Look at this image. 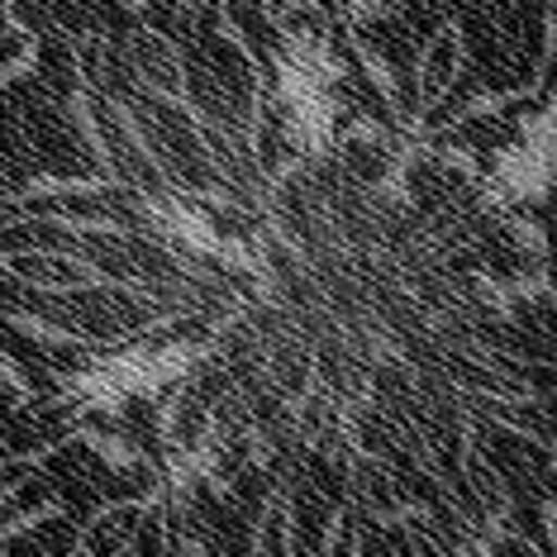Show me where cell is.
Masks as SVG:
<instances>
[{"mask_svg": "<svg viewBox=\"0 0 557 557\" xmlns=\"http://www.w3.org/2000/svg\"><path fill=\"white\" fill-rule=\"evenodd\" d=\"M100 182L0 210L44 396L134 438L162 496L324 486L344 529L486 557L515 524L505 429L557 453V248L486 153L405 115L344 24L286 0L258 100L214 106L162 24L77 44Z\"/></svg>", "mask_w": 557, "mask_h": 557, "instance_id": "obj_1", "label": "cell"}]
</instances>
